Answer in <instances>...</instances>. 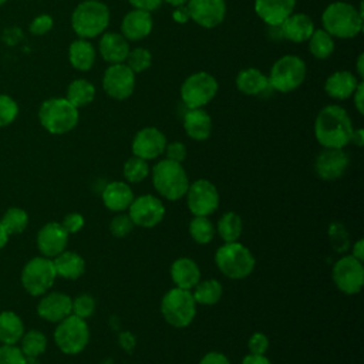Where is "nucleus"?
Returning a JSON list of instances; mask_svg holds the SVG:
<instances>
[{"label": "nucleus", "instance_id": "nucleus-19", "mask_svg": "<svg viewBox=\"0 0 364 364\" xmlns=\"http://www.w3.org/2000/svg\"><path fill=\"white\" fill-rule=\"evenodd\" d=\"M68 242V233L58 222H48L37 235V247L46 257H55L64 252Z\"/></svg>", "mask_w": 364, "mask_h": 364}, {"label": "nucleus", "instance_id": "nucleus-35", "mask_svg": "<svg viewBox=\"0 0 364 364\" xmlns=\"http://www.w3.org/2000/svg\"><path fill=\"white\" fill-rule=\"evenodd\" d=\"M95 97V87L84 80V78H77L73 82H70L67 88V100L77 108L85 107L92 102Z\"/></svg>", "mask_w": 364, "mask_h": 364}, {"label": "nucleus", "instance_id": "nucleus-12", "mask_svg": "<svg viewBox=\"0 0 364 364\" xmlns=\"http://www.w3.org/2000/svg\"><path fill=\"white\" fill-rule=\"evenodd\" d=\"M331 277L336 287L344 294H357L364 283L363 262L351 255L340 257L331 269Z\"/></svg>", "mask_w": 364, "mask_h": 364}, {"label": "nucleus", "instance_id": "nucleus-22", "mask_svg": "<svg viewBox=\"0 0 364 364\" xmlns=\"http://www.w3.org/2000/svg\"><path fill=\"white\" fill-rule=\"evenodd\" d=\"M73 299L68 294L53 291L43 297L37 306V313L41 318L58 323L71 314Z\"/></svg>", "mask_w": 364, "mask_h": 364}, {"label": "nucleus", "instance_id": "nucleus-15", "mask_svg": "<svg viewBox=\"0 0 364 364\" xmlns=\"http://www.w3.org/2000/svg\"><path fill=\"white\" fill-rule=\"evenodd\" d=\"M128 215L135 226L154 228L162 222L165 206L158 196L146 193L134 198L128 208Z\"/></svg>", "mask_w": 364, "mask_h": 364}, {"label": "nucleus", "instance_id": "nucleus-4", "mask_svg": "<svg viewBox=\"0 0 364 364\" xmlns=\"http://www.w3.org/2000/svg\"><path fill=\"white\" fill-rule=\"evenodd\" d=\"M109 9L100 0L81 1L71 14V26L80 38H94L105 31Z\"/></svg>", "mask_w": 364, "mask_h": 364}, {"label": "nucleus", "instance_id": "nucleus-54", "mask_svg": "<svg viewBox=\"0 0 364 364\" xmlns=\"http://www.w3.org/2000/svg\"><path fill=\"white\" fill-rule=\"evenodd\" d=\"M172 18L179 23V24H185L186 21L191 20L189 17V11L186 9V4L185 6H179V7H175L173 13H172Z\"/></svg>", "mask_w": 364, "mask_h": 364}, {"label": "nucleus", "instance_id": "nucleus-63", "mask_svg": "<svg viewBox=\"0 0 364 364\" xmlns=\"http://www.w3.org/2000/svg\"><path fill=\"white\" fill-rule=\"evenodd\" d=\"M341 1H346V0H341Z\"/></svg>", "mask_w": 364, "mask_h": 364}, {"label": "nucleus", "instance_id": "nucleus-58", "mask_svg": "<svg viewBox=\"0 0 364 364\" xmlns=\"http://www.w3.org/2000/svg\"><path fill=\"white\" fill-rule=\"evenodd\" d=\"M364 54L360 53L358 57H357V63H355V67H357V73H358V77L363 78L364 77Z\"/></svg>", "mask_w": 364, "mask_h": 364}, {"label": "nucleus", "instance_id": "nucleus-46", "mask_svg": "<svg viewBox=\"0 0 364 364\" xmlns=\"http://www.w3.org/2000/svg\"><path fill=\"white\" fill-rule=\"evenodd\" d=\"M0 364H26V357L14 344H4L0 347Z\"/></svg>", "mask_w": 364, "mask_h": 364}, {"label": "nucleus", "instance_id": "nucleus-7", "mask_svg": "<svg viewBox=\"0 0 364 364\" xmlns=\"http://www.w3.org/2000/svg\"><path fill=\"white\" fill-rule=\"evenodd\" d=\"M161 313L169 326L176 328L188 327L196 316V301L192 290L179 287L168 290L161 300Z\"/></svg>", "mask_w": 364, "mask_h": 364}, {"label": "nucleus", "instance_id": "nucleus-17", "mask_svg": "<svg viewBox=\"0 0 364 364\" xmlns=\"http://www.w3.org/2000/svg\"><path fill=\"white\" fill-rule=\"evenodd\" d=\"M186 9L191 20L203 28L219 26L226 16L225 0H188Z\"/></svg>", "mask_w": 364, "mask_h": 364}, {"label": "nucleus", "instance_id": "nucleus-49", "mask_svg": "<svg viewBox=\"0 0 364 364\" xmlns=\"http://www.w3.org/2000/svg\"><path fill=\"white\" fill-rule=\"evenodd\" d=\"M53 28V18L48 14H41L37 16L31 23H30V31L34 36H43L48 33Z\"/></svg>", "mask_w": 364, "mask_h": 364}, {"label": "nucleus", "instance_id": "nucleus-3", "mask_svg": "<svg viewBox=\"0 0 364 364\" xmlns=\"http://www.w3.org/2000/svg\"><path fill=\"white\" fill-rule=\"evenodd\" d=\"M189 178L182 164L171 159H161L152 168V185L155 191L168 200H178L185 196Z\"/></svg>", "mask_w": 364, "mask_h": 364}, {"label": "nucleus", "instance_id": "nucleus-13", "mask_svg": "<svg viewBox=\"0 0 364 364\" xmlns=\"http://www.w3.org/2000/svg\"><path fill=\"white\" fill-rule=\"evenodd\" d=\"M186 205L193 216H209L219 206V192L208 179H196L186 191Z\"/></svg>", "mask_w": 364, "mask_h": 364}, {"label": "nucleus", "instance_id": "nucleus-48", "mask_svg": "<svg viewBox=\"0 0 364 364\" xmlns=\"http://www.w3.org/2000/svg\"><path fill=\"white\" fill-rule=\"evenodd\" d=\"M164 154H165V158H166V159H171V161H173V162L182 164V162L185 161L188 152H186V146H185L182 142L173 141V142L166 144Z\"/></svg>", "mask_w": 364, "mask_h": 364}, {"label": "nucleus", "instance_id": "nucleus-16", "mask_svg": "<svg viewBox=\"0 0 364 364\" xmlns=\"http://www.w3.org/2000/svg\"><path fill=\"white\" fill-rule=\"evenodd\" d=\"M350 164V158L343 148H323L316 156L314 171L324 181H336L341 178Z\"/></svg>", "mask_w": 364, "mask_h": 364}, {"label": "nucleus", "instance_id": "nucleus-60", "mask_svg": "<svg viewBox=\"0 0 364 364\" xmlns=\"http://www.w3.org/2000/svg\"><path fill=\"white\" fill-rule=\"evenodd\" d=\"M7 239H9V235L0 222V249L7 243Z\"/></svg>", "mask_w": 364, "mask_h": 364}, {"label": "nucleus", "instance_id": "nucleus-62", "mask_svg": "<svg viewBox=\"0 0 364 364\" xmlns=\"http://www.w3.org/2000/svg\"><path fill=\"white\" fill-rule=\"evenodd\" d=\"M4 1H6V0H0V6H1Z\"/></svg>", "mask_w": 364, "mask_h": 364}, {"label": "nucleus", "instance_id": "nucleus-55", "mask_svg": "<svg viewBox=\"0 0 364 364\" xmlns=\"http://www.w3.org/2000/svg\"><path fill=\"white\" fill-rule=\"evenodd\" d=\"M242 364H272V361L266 355H257V354H247L242 360Z\"/></svg>", "mask_w": 364, "mask_h": 364}, {"label": "nucleus", "instance_id": "nucleus-47", "mask_svg": "<svg viewBox=\"0 0 364 364\" xmlns=\"http://www.w3.org/2000/svg\"><path fill=\"white\" fill-rule=\"evenodd\" d=\"M247 348L249 354H257V355H264L267 348H269V338L264 333L256 331L253 333L249 340H247Z\"/></svg>", "mask_w": 364, "mask_h": 364}, {"label": "nucleus", "instance_id": "nucleus-40", "mask_svg": "<svg viewBox=\"0 0 364 364\" xmlns=\"http://www.w3.org/2000/svg\"><path fill=\"white\" fill-rule=\"evenodd\" d=\"M47 338L41 331L31 330L23 336L21 341V351L27 357H37L46 351Z\"/></svg>", "mask_w": 364, "mask_h": 364}, {"label": "nucleus", "instance_id": "nucleus-36", "mask_svg": "<svg viewBox=\"0 0 364 364\" xmlns=\"http://www.w3.org/2000/svg\"><path fill=\"white\" fill-rule=\"evenodd\" d=\"M309 50L313 57L318 60H326L334 51V40L326 30H314L309 38Z\"/></svg>", "mask_w": 364, "mask_h": 364}, {"label": "nucleus", "instance_id": "nucleus-59", "mask_svg": "<svg viewBox=\"0 0 364 364\" xmlns=\"http://www.w3.org/2000/svg\"><path fill=\"white\" fill-rule=\"evenodd\" d=\"M121 343L124 346V348H128V347H132L134 346V338L129 333H122L121 334Z\"/></svg>", "mask_w": 364, "mask_h": 364}, {"label": "nucleus", "instance_id": "nucleus-41", "mask_svg": "<svg viewBox=\"0 0 364 364\" xmlns=\"http://www.w3.org/2000/svg\"><path fill=\"white\" fill-rule=\"evenodd\" d=\"M151 63H152V55L144 47H136V48L129 50V53L127 55V60H125V64L135 74L144 73L145 70H148L151 67Z\"/></svg>", "mask_w": 364, "mask_h": 364}, {"label": "nucleus", "instance_id": "nucleus-25", "mask_svg": "<svg viewBox=\"0 0 364 364\" xmlns=\"http://www.w3.org/2000/svg\"><path fill=\"white\" fill-rule=\"evenodd\" d=\"M282 37L293 43H304L313 34L314 23L311 17L304 13H291L280 26Z\"/></svg>", "mask_w": 364, "mask_h": 364}, {"label": "nucleus", "instance_id": "nucleus-31", "mask_svg": "<svg viewBox=\"0 0 364 364\" xmlns=\"http://www.w3.org/2000/svg\"><path fill=\"white\" fill-rule=\"evenodd\" d=\"M68 60L78 71H88L95 63V48L87 38H78L68 47Z\"/></svg>", "mask_w": 364, "mask_h": 364}, {"label": "nucleus", "instance_id": "nucleus-24", "mask_svg": "<svg viewBox=\"0 0 364 364\" xmlns=\"http://www.w3.org/2000/svg\"><path fill=\"white\" fill-rule=\"evenodd\" d=\"M102 203L107 209L119 213L128 210L129 205L134 200V192L131 186L122 181H114L105 185L101 193Z\"/></svg>", "mask_w": 364, "mask_h": 364}, {"label": "nucleus", "instance_id": "nucleus-61", "mask_svg": "<svg viewBox=\"0 0 364 364\" xmlns=\"http://www.w3.org/2000/svg\"><path fill=\"white\" fill-rule=\"evenodd\" d=\"M162 1H165L173 7H179V6H185L188 0H162Z\"/></svg>", "mask_w": 364, "mask_h": 364}, {"label": "nucleus", "instance_id": "nucleus-32", "mask_svg": "<svg viewBox=\"0 0 364 364\" xmlns=\"http://www.w3.org/2000/svg\"><path fill=\"white\" fill-rule=\"evenodd\" d=\"M192 290H193L192 296H193L196 304H202V306L216 304L223 294L222 283L216 279L199 280Z\"/></svg>", "mask_w": 364, "mask_h": 364}, {"label": "nucleus", "instance_id": "nucleus-8", "mask_svg": "<svg viewBox=\"0 0 364 364\" xmlns=\"http://www.w3.org/2000/svg\"><path fill=\"white\" fill-rule=\"evenodd\" d=\"M306 63L294 54H287L274 61L267 75L269 85L277 92H291L306 80Z\"/></svg>", "mask_w": 364, "mask_h": 364}, {"label": "nucleus", "instance_id": "nucleus-18", "mask_svg": "<svg viewBox=\"0 0 364 364\" xmlns=\"http://www.w3.org/2000/svg\"><path fill=\"white\" fill-rule=\"evenodd\" d=\"M168 141L162 131L155 127H145L139 129L132 139V155L151 161L164 154Z\"/></svg>", "mask_w": 364, "mask_h": 364}, {"label": "nucleus", "instance_id": "nucleus-39", "mask_svg": "<svg viewBox=\"0 0 364 364\" xmlns=\"http://www.w3.org/2000/svg\"><path fill=\"white\" fill-rule=\"evenodd\" d=\"M3 228L6 229L7 235H16V233H21L27 223H28V216L26 213V210L20 209V208H10L3 219L0 220Z\"/></svg>", "mask_w": 364, "mask_h": 364}, {"label": "nucleus", "instance_id": "nucleus-38", "mask_svg": "<svg viewBox=\"0 0 364 364\" xmlns=\"http://www.w3.org/2000/svg\"><path fill=\"white\" fill-rule=\"evenodd\" d=\"M149 172H151V169H149L148 161L134 156V155L131 158H128L122 166L124 178L132 183L142 182L149 175Z\"/></svg>", "mask_w": 364, "mask_h": 364}, {"label": "nucleus", "instance_id": "nucleus-56", "mask_svg": "<svg viewBox=\"0 0 364 364\" xmlns=\"http://www.w3.org/2000/svg\"><path fill=\"white\" fill-rule=\"evenodd\" d=\"M351 256L358 259V260H364V240L358 239L353 243V249H351Z\"/></svg>", "mask_w": 364, "mask_h": 364}, {"label": "nucleus", "instance_id": "nucleus-45", "mask_svg": "<svg viewBox=\"0 0 364 364\" xmlns=\"http://www.w3.org/2000/svg\"><path fill=\"white\" fill-rule=\"evenodd\" d=\"M18 114L17 102L9 97L1 94L0 95V127H6L11 124Z\"/></svg>", "mask_w": 364, "mask_h": 364}, {"label": "nucleus", "instance_id": "nucleus-42", "mask_svg": "<svg viewBox=\"0 0 364 364\" xmlns=\"http://www.w3.org/2000/svg\"><path fill=\"white\" fill-rule=\"evenodd\" d=\"M95 311V299L90 294H80L73 300L71 314L78 316L81 318H88Z\"/></svg>", "mask_w": 364, "mask_h": 364}, {"label": "nucleus", "instance_id": "nucleus-6", "mask_svg": "<svg viewBox=\"0 0 364 364\" xmlns=\"http://www.w3.org/2000/svg\"><path fill=\"white\" fill-rule=\"evenodd\" d=\"M38 119L50 134L61 135L75 128L80 114L67 98H48L38 109Z\"/></svg>", "mask_w": 364, "mask_h": 364}, {"label": "nucleus", "instance_id": "nucleus-20", "mask_svg": "<svg viewBox=\"0 0 364 364\" xmlns=\"http://www.w3.org/2000/svg\"><path fill=\"white\" fill-rule=\"evenodd\" d=\"M296 7V0H255V11L269 27L280 26Z\"/></svg>", "mask_w": 364, "mask_h": 364}, {"label": "nucleus", "instance_id": "nucleus-5", "mask_svg": "<svg viewBox=\"0 0 364 364\" xmlns=\"http://www.w3.org/2000/svg\"><path fill=\"white\" fill-rule=\"evenodd\" d=\"M215 263L223 276L233 280L247 277L256 266L253 253L239 242L223 243L215 253Z\"/></svg>", "mask_w": 364, "mask_h": 364}, {"label": "nucleus", "instance_id": "nucleus-11", "mask_svg": "<svg viewBox=\"0 0 364 364\" xmlns=\"http://www.w3.org/2000/svg\"><path fill=\"white\" fill-rule=\"evenodd\" d=\"M57 277L53 259L50 257H34L23 269L21 283L24 289L33 294H44L53 284Z\"/></svg>", "mask_w": 364, "mask_h": 364}, {"label": "nucleus", "instance_id": "nucleus-27", "mask_svg": "<svg viewBox=\"0 0 364 364\" xmlns=\"http://www.w3.org/2000/svg\"><path fill=\"white\" fill-rule=\"evenodd\" d=\"M360 81L361 80H358L351 71L340 70L327 77L324 82V91L334 100H347L353 95Z\"/></svg>", "mask_w": 364, "mask_h": 364}, {"label": "nucleus", "instance_id": "nucleus-28", "mask_svg": "<svg viewBox=\"0 0 364 364\" xmlns=\"http://www.w3.org/2000/svg\"><path fill=\"white\" fill-rule=\"evenodd\" d=\"M183 129L195 141H205L212 132V118L202 108H189L183 115Z\"/></svg>", "mask_w": 364, "mask_h": 364}, {"label": "nucleus", "instance_id": "nucleus-30", "mask_svg": "<svg viewBox=\"0 0 364 364\" xmlns=\"http://www.w3.org/2000/svg\"><path fill=\"white\" fill-rule=\"evenodd\" d=\"M53 263H54L57 276H61V277L70 279V280L78 279L80 276H82V273L85 270L84 259L75 252L64 250L53 259Z\"/></svg>", "mask_w": 364, "mask_h": 364}, {"label": "nucleus", "instance_id": "nucleus-52", "mask_svg": "<svg viewBox=\"0 0 364 364\" xmlns=\"http://www.w3.org/2000/svg\"><path fill=\"white\" fill-rule=\"evenodd\" d=\"M128 1L134 9L149 11V13L156 10L162 4V0H128Z\"/></svg>", "mask_w": 364, "mask_h": 364}, {"label": "nucleus", "instance_id": "nucleus-9", "mask_svg": "<svg viewBox=\"0 0 364 364\" xmlns=\"http://www.w3.org/2000/svg\"><path fill=\"white\" fill-rule=\"evenodd\" d=\"M57 347L65 354L81 353L90 341V328L84 318L70 314L58 321L54 331Z\"/></svg>", "mask_w": 364, "mask_h": 364}, {"label": "nucleus", "instance_id": "nucleus-33", "mask_svg": "<svg viewBox=\"0 0 364 364\" xmlns=\"http://www.w3.org/2000/svg\"><path fill=\"white\" fill-rule=\"evenodd\" d=\"M215 229L225 243L237 242L243 230V222L236 212H225L219 218Z\"/></svg>", "mask_w": 364, "mask_h": 364}, {"label": "nucleus", "instance_id": "nucleus-44", "mask_svg": "<svg viewBox=\"0 0 364 364\" xmlns=\"http://www.w3.org/2000/svg\"><path fill=\"white\" fill-rule=\"evenodd\" d=\"M328 237L331 240V245H333L334 250L344 252V250L348 249V245H350L348 233H347L346 228L341 223L334 222V223L330 225V228H328Z\"/></svg>", "mask_w": 364, "mask_h": 364}, {"label": "nucleus", "instance_id": "nucleus-51", "mask_svg": "<svg viewBox=\"0 0 364 364\" xmlns=\"http://www.w3.org/2000/svg\"><path fill=\"white\" fill-rule=\"evenodd\" d=\"M198 364H230L229 358L219 351H209L206 353Z\"/></svg>", "mask_w": 364, "mask_h": 364}, {"label": "nucleus", "instance_id": "nucleus-34", "mask_svg": "<svg viewBox=\"0 0 364 364\" xmlns=\"http://www.w3.org/2000/svg\"><path fill=\"white\" fill-rule=\"evenodd\" d=\"M23 323L13 311L0 313V341L4 344H16L23 337Z\"/></svg>", "mask_w": 364, "mask_h": 364}, {"label": "nucleus", "instance_id": "nucleus-57", "mask_svg": "<svg viewBox=\"0 0 364 364\" xmlns=\"http://www.w3.org/2000/svg\"><path fill=\"white\" fill-rule=\"evenodd\" d=\"M350 142H353V144L357 145V146H363V144H364V131H363L361 128L354 129L353 134H351Z\"/></svg>", "mask_w": 364, "mask_h": 364}, {"label": "nucleus", "instance_id": "nucleus-1", "mask_svg": "<svg viewBox=\"0 0 364 364\" xmlns=\"http://www.w3.org/2000/svg\"><path fill=\"white\" fill-rule=\"evenodd\" d=\"M353 131L350 115L336 104L326 105L314 119V136L323 148H344L350 144Z\"/></svg>", "mask_w": 364, "mask_h": 364}, {"label": "nucleus", "instance_id": "nucleus-53", "mask_svg": "<svg viewBox=\"0 0 364 364\" xmlns=\"http://www.w3.org/2000/svg\"><path fill=\"white\" fill-rule=\"evenodd\" d=\"M363 94H364V82L360 81L355 91L353 92V101H354V107L358 111V114H364V100H363Z\"/></svg>", "mask_w": 364, "mask_h": 364}, {"label": "nucleus", "instance_id": "nucleus-29", "mask_svg": "<svg viewBox=\"0 0 364 364\" xmlns=\"http://www.w3.org/2000/svg\"><path fill=\"white\" fill-rule=\"evenodd\" d=\"M236 88L245 95H262L270 88L267 75L255 67L245 68L236 75Z\"/></svg>", "mask_w": 364, "mask_h": 364}, {"label": "nucleus", "instance_id": "nucleus-43", "mask_svg": "<svg viewBox=\"0 0 364 364\" xmlns=\"http://www.w3.org/2000/svg\"><path fill=\"white\" fill-rule=\"evenodd\" d=\"M134 222L131 220L128 213L119 212L117 216H114L109 222V232L115 237H125L128 236L134 229Z\"/></svg>", "mask_w": 364, "mask_h": 364}, {"label": "nucleus", "instance_id": "nucleus-26", "mask_svg": "<svg viewBox=\"0 0 364 364\" xmlns=\"http://www.w3.org/2000/svg\"><path fill=\"white\" fill-rule=\"evenodd\" d=\"M171 279L175 287L192 290L200 280V269L198 263L189 257L176 259L169 269Z\"/></svg>", "mask_w": 364, "mask_h": 364}, {"label": "nucleus", "instance_id": "nucleus-37", "mask_svg": "<svg viewBox=\"0 0 364 364\" xmlns=\"http://www.w3.org/2000/svg\"><path fill=\"white\" fill-rule=\"evenodd\" d=\"M216 233L215 225L209 216H193L189 222V235L198 245H208L213 240Z\"/></svg>", "mask_w": 364, "mask_h": 364}, {"label": "nucleus", "instance_id": "nucleus-23", "mask_svg": "<svg viewBox=\"0 0 364 364\" xmlns=\"http://www.w3.org/2000/svg\"><path fill=\"white\" fill-rule=\"evenodd\" d=\"M129 50V43L121 33H102V37L98 43V51L101 57L109 64L125 63Z\"/></svg>", "mask_w": 364, "mask_h": 364}, {"label": "nucleus", "instance_id": "nucleus-50", "mask_svg": "<svg viewBox=\"0 0 364 364\" xmlns=\"http://www.w3.org/2000/svg\"><path fill=\"white\" fill-rule=\"evenodd\" d=\"M84 218H82V215H80V213H77V212H73V213H68L64 219H63V222H61V225H63V228L67 230V233L70 235V233H77V232H80L82 228H84Z\"/></svg>", "mask_w": 364, "mask_h": 364}, {"label": "nucleus", "instance_id": "nucleus-2", "mask_svg": "<svg viewBox=\"0 0 364 364\" xmlns=\"http://www.w3.org/2000/svg\"><path fill=\"white\" fill-rule=\"evenodd\" d=\"M321 23L331 37L353 38L363 30V6L355 9L347 1H334L324 9Z\"/></svg>", "mask_w": 364, "mask_h": 364}, {"label": "nucleus", "instance_id": "nucleus-10", "mask_svg": "<svg viewBox=\"0 0 364 364\" xmlns=\"http://www.w3.org/2000/svg\"><path fill=\"white\" fill-rule=\"evenodd\" d=\"M216 78L205 71H198L186 77L181 85L182 102L189 108H202L209 104L218 92Z\"/></svg>", "mask_w": 364, "mask_h": 364}, {"label": "nucleus", "instance_id": "nucleus-14", "mask_svg": "<svg viewBox=\"0 0 364 364\" xmlns=\"http://www.w3.org/2000/svg\"><path fill=\"white\" fill-rule=\"evenodd\" d=\"M102 88L114 100H127L135 88V73L125 63L111 64L104 73Z\"/></svg>", "mask_w": 364, "mask_h": 364}, {"label": "nucleus", "instance_id": "nucleus-21", "mask_svg": "<svg viewBox=\"0 0 364 364\" xmlns=\"http://www.w3.org/2000/svg\"><path fill=\"white\" fill-rule=\"evenodd\" d=\"M154 20L149 11L134 9L128 11L121 21V34L128 41H139L152 31Z\"/></svg>", "mask_w": 364, "mask_h": 364}]
</instances>
